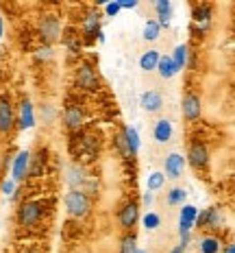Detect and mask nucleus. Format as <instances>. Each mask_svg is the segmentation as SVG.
<instances>
[{"mask_svg":"<svg viewBox=\"0 0 235 253\" xmlns=\"http://www.w3.org/2000/svg\"><path fill=\"white\" fill-rule=\"evenodd\" d=\"M116 144L120 146L122 155H131V153H129V146H127V140H124V133H122V135H118V138H116Z\"/></svg>","mask_w":235,"mask_h":253,"instance_id":"obj_33","label":"nucleus"},{"mask_svg":"<svg viewBox=\"0 0 235 253\" xmlns=\"http://www.w3.org/2000/svg\"><path fill=\"white\" fill-rule=\"evenodd\" d=\"M157 70H159V75L164 79H172L176 72H179V70H176V66H174V61H172V57H161Z\"/></svg>","mask_w":235,"mask_h":253,"instance_id":"obj_21","label":"nucleus"},{"mask_svg":"<svg viewBox=\"0 0 235 253\" xmlns=\"http://www.w3.org/2000/svg\"><path fill=\"white\" fill-rule=\"evenodd\" d=\"M44 216V205L39 201H24L18 210V223L22 227H31Z\"/></svg>","mask_w":235,"mask_h":253,"instance_id":"obj_2","label":"nucleus"},{"mask_svg":"<svg viewBox=\"0 0 235 253\" xmlns=\"http://www.w3.org/2000/svg\"><path fill=\"white\" fill-rule=\"evenodd\" d=\"M198 225H202V227H218V225H220V214H218V210L216 208L205 210V212L198 216Z\"/></svg>","mask_w":235,"mask_h":253,"instance_id":"obj_19","label":"nucleus"},{"mask_svg":"<svg viewBox=\"0 0 235 253\" xmlns=\"http://www.w3.org/2000/svg\"><path fill=\"white\" fill-rule=\"evenodd\" d=\"M155 9H157V22L161 26H170V18H172V4L168 0H157L155 2Z\"/></svg>","mask_w":235,"mask_h":253,"instance_id":"obj_18","label":"nucleus"},{"mask_svg":"<svg viewBox=\"0 0 235 253\" xmlns=\"http://www.w3.org/2000/svg\"><path fill=\"white\" fill-rule=\"evenodd\" d=\"M37 59H52V48L50 46H44V48L37 50Z\"/></svg>","mask_w":235,"mask_h":253,"instance_id":"obj_34","label":"nucleus"},{"mask_svg":"<svg viewBox=\"0 0 235 253\" xmlns=\"http://www.w3.org/2000/svg\"><path fill=\"white\" fill-rule=\"evenodd\" d=\"M2 33H4V24H2V18H0V38H2Z\"/></svg>","mask_w":235,"mask_h":253,"instance_id":"obj_38","label":"nucleus"},{"mask_svg":"<svg viewBox=\"0 0 235 253\" xmlns=\"http://www.w3.org/2000/svg\"><path fill=\"white\" fill-rule=\"evenodd\" d=\"M137 218H139V208L135 203H127L122 210H120V216H118L120 225H122L124 229L133 227V225L137 223Z\"/></svg>","mask_w":235,"mask_h":253,"instance_id":"obj_11","label":"nucleus"},{"mask_svg":"<svg viewBox=\"0 0 235 253\" xmlns=\"http://www.w3.org/2000/svg\"><path fill=\"white\" fill-rule=\"evenodd\" d=\"M185 59H187V46H176L174 55H172V61H174L176 70H183V66H185Z\"/></svg>","mask_w":235,"mask_h":253,"instance_id":"obj_26","label":"nucleus"},{"mask_svg":"<svg viewBox=\"0 0 235 253\" xmlns=\"http://www.w3.org/2000/svg\"><path fill=\"white\" fill-rule=\"evenodd\" d=\"M66 210L70 216H74V218H83V216L90 214L92 210V201L90 197H87L83 190H70V192L66 194Z\"/></svg>","mask_w":235,"mask_h":253,"instance_id":"obj_1","label":"nucleus"},{"mask_svg":"<svg viewBox=\"0 0 235 253\" xmlns=\"http://www.w3.org/2000/svg\"><path fill=\"white\" fill-rule=\"evenodd\" d=\"M227 253H235V245H229L227 247Z\"/></svg>","mask_w":235,"mask_h":253,"instance_id":"obj_37","label":"nucleus"},{"mask_svg":"<svg viewBox=\"0 0 235 253\" xmlns=\"http://www.w3.org/2000/svg\"><path fill=\"white\" fill-rule=\"evenodd\" d=\"M183 168H185V160H183L179 153H170L166 157V177L179 179L183 175Z\"/></svg>","mask_w":235,"mask_h":253,"instance_id":"obj_10","label":"nucleus"},{"mask_svg":"<svg viewBox=\"0 0 235 253\" xmlns=\"http://www.w3.org/2000/svg\"><path fill=\"white\" fill-rule=\"evenodd\" d=\"M31 153L29 151H20L13 160V166H11V179L13 181H22V179L29 175V166H31Z\"/></svg>","mask_w":235,"mask_h":253,"instance_id":"obj_5","label":"nucleus"},{"mask_svg":"<svg viewBox=\"0 0 235 253\" xmlns=\"http://www.w3.org/2000/svg\"><path fill=\"white\" fill-rule=\"evenodd\" d=\"M201 251L202 253H218L220 251V242H218V238H202Z\"/></svg>","mask_w":235,"mask_h":253,"instance_id":"obj_28","label":"nucleus"},{"mask_svg":"<svg viewBox=\"0 0 235 253\" xmlns=\"http://www.w3.org/2000/svg\"><path fill=\"white\" fill-rule=\"evenodd\" d=\"M153 138L159 142V144H166V142H170V138H172V125H170V120H166V118L157 120V125H155V129H153Z\"/></svg>","mask_w":235,"mask_h":253,"instance_id":"obj_15","label":"nucleus"},{"mask_svg":"<svg viewBox=\"0 0 235 253\" xmlns=\"http://www.w3.org/2000/svg\"><path fill=\"white\" fill-rule=\"evenodd\" d=\"M13 126V112L7 96H0V133H9Z\"/></svg>","mask_w":235,"mask_h":253,"instance_id":"obj_9","label":"nucleus"},{"mask_svg":"<svg viewBox=\"0 0 235 253\" xmlns=\"http://www.w3.org/2000/svg\"><path fill=\"white\" fill-rule=\"evenodd\" d=\"M183 116L187 120H196L201 116V101H198L196 94H185V98H183Z\"/></svg>","mask_w":235,"mask_h":253,"instance_id":"obj_13","label":"nucleus"},{"mask_svg":"<svg viewBox=\"0 0 235 253\" xmlns=\"http://www.w3.org/2000/svg\"><path fill=\"white\" fill-rule=\"evenodd\" d=\"M159 225H161V218H159V216H157V214L148 212V214L144 216V227H146V229H150V231H153V229L159 227Z\"/></svg>","mask_w":235,"mask_h":253,"instance_id":"obj_29","label":"nucleus"},{"mask_svg":"<svg viewBox=\"0 0 235 253\" xmlns=\"http://www.w3.org/2000/svg\"><path fill=\"white\" fill-rule=\"evenodd\" d=\"M76 85L81 89H87V92H96L98 89V77L90 63H81L76 68Z\"/></svg>","mask_w":235,"mask_h":253,"instance_id":"obj_4","label":"nucleus"},{"mask_svg":"<svg viewBox=\"0 0 235 253\" xmlns=\"http://www.w3.org/2000/svg\"><path fill=\"white\" fill-rule=\"evenodd\" d=\"M185 197H187V192L183 188H172L168 192V203L170 205H179V203L185 201Z\"/></svg>","mask_w":235,"mask_h":253,"instance_id":"obj_27","label":"nucleus"},{"mask_svg":"<svg viewBox=\"0 0 235 253\" xmlns=\"http://www.w3.org/2000/svg\"><path fill=\"white\" fill-rule=\"evenodd\" d=\"M159 50H146L142 57H139V68H142L144 72H150V70H157V66H159Z\"/></svg>","mask_w":235,"mask_h":253,"instance_id":"obj_17","label":"nucleus"},{"mask_svg":"<svg viewBox=\"0 0 235 253\" xmlns=\"http://www.w3.org/2000/svg\"><path fill=\"white\" fill-rule=\"evenodd\" d=\"M150 201H153V197H150V192H148V194L144 197V203H146V205H150Z\"/></svg>","mask_w":235,"mask_h":253,"instance_id":"obj_36","label":"nucleus"},{"mask_svg":"<svg viewBox=\"0 0 235 253\" xmlns=\"http://www.w3.org/2000/svg\"><path fill=\"white\" fill-rule=\"evenodd\" d=\"M33 160H35V164L29 166V172H31V175H35V177H39L41 170H44V157L37 155V157H33Z\"/></svg>","mask_w":235,"mask_h":253,"instance_id":"obj_30","label":"nucleus"},{"mask_svg":"<svg viewBox=\"0 0 235 253\" xmlns=\"http://www.w3.org/2000/svg\"><path fill=\"white\" fill-rule=\"evenodd\" d=\"M120 11H122V7H120L118 0H113V2H107L104 4V13L109 15V18H113V15H118Z\"/></svg>","mask_w":235,"mask_h":253,"instance_id":"obj_31","label":"nucleus"},{"mask_svg":"<svg viewBox=\"0 0 235 253\" xmlns=\"http://www.w3.org/2000/svg\"><path fill=\"white\" fill-rule=\"evenodd\" d=\"M35 126V112H33V103L29 98H24L20 105V129H31Z\"/></svg>","mask_w":235,"mask_h":253,"instance_id":"obj_14","label":"nucleus"},{"mask_svg":"<svg viewBox=\"0 0 235 253\" xmlns=\"http://www.w3.org/2000/svg\"><path fill=\"white\" fill-rule=\"evenodd\" d=\"M139 105H142L144 112H159L161 105H164V96H161V92H157V89H148V92L142 94V98H139Z\"/></svg>","mask_w":235,"mask_h":253,"instance_id":"obj_7","label":"nucleus"},{"mask_svg":"<svg viewBox=\"0 0 235 253\" xmlns=\"http://www.w3.org/2000/svg\"><path fill=\"white\" fill-rule=\"evenodd\" d=\"M137 236L135 234H127L120 240V253H137Z\"/></svg>","mask_w":235,"mask_h":253,"instance_id":"obj_23","label":"nucleus"},{"mask_svg":"<svg viewBox=\"0 0 235 253\" xmlns=\"http://www.w3.org/2000/svg\"><path fill=\"white\" fill-rule=\"evenodd\" d=\"M187 162L192 164V168H205L209 162V151L202 142H194L190 146V153H187Z\"/></svg>","mask_w":235,"mask_h":253,"instance_id":"obj_6","label":"nucleus"},{"mask_svg":"<svg viewBox=\"0 0 235 253\" xmlns=\"http://www.w3.org/2000/svg\"><path fill=\"white\" fill-rule=\"evenodd\" d=\"M2 192L7 194V197H13L15 194V181L13 179H4L2 181Z\"/></svg>","mask_w":235,"mask_h":253,"instance_id":"obj_32","label":"nucleus"},{"mask_svg":"<svg viewBox=\"0 0 235 253\" xmlns=\"http://www.w3.org/2000/svg\"><path fill=\"white\" fill-rule=\"evenodd\" d=\"M64 120H66V126H67V129L74 131V129H78V126H83L85 114H83V109L78 107V105H70V107H66Z\"/></svg>","mask_w":235,"mask_h":253,"instance_id":"obj_12","label":"nucleus"},{"mask_svg":"<svg viewBox=\"0 0 235 253\" xmlns=\"http://www.w3.org/2000/svg\"><path fill=\"white\" fill-rule=\"evenodd\" d=\"M83 33L90 35V38H98V35L102 33L101 29V15L98 13H87V18L83 20Z\"/></svg>","mask_w":235,"mask_h":253,"instance_id":"obj_16","label":"nucleus"},{"mask_svg":"<svg viewBox=\"0 0 235 253\" xmlns=\"http://www.w3.org/2000/svg\"><path fill=\"white\" fill-rule=\"evenodd\" d=\"M137 253H146V251H137Z\"/></svg>","mask_w":235,"mask_h":253,"instance_id":"obj_39","label":"nucleus"},{"mask_svg":"<svg viewBox=\"0 0 235 253\" xmlns=\"http://www.w3.org/2000/svg\"><path fill=\"white\" fill-rule=\"evenodd\" d=\"M198 220V210L194 205H185V208L181 210V218H179V231L181 236L190 234V229L194 227V223Z\"/></svg>","mask_w":235,"mask_h":253,"instance_id":"obj_8","label":"nucleus"},{"mask_svg":"<svg viewBox=\"0 0 235 253\" xmlns=\"http://www.w3.org/2000/svg\"><path fill=\"white\" fill-rule=\"evenodd\" d=\"M192 18H194L196 22H201L202 29H207L209 20H211V9L205 7V4H196V7L192 9Z\"/></svg>","mask_w":235,"mask_h":253,"instance_id":"obj_22","label":"nucleus"},{"mask_svg":"<svg viewBox=\"0 0 235 253\" xmlns=\"http://www.w3.org/2000/svg\"><path fill=\"white\" fill-rule=\"evenodd\" d=\"M159 33H161V24L157 22V20H148V22L144 24V40L146 42H155L159 38Z\"/></svg>","mask_w":235,"mask_h":253,"instance_id":"obj_24","label":"nucleus"},{"mask_svg":"<svg viewBox=\"0 0 235 253\" xmlns=\"http://www.w3.org/2000/svg\"><path fill=\"white\" fill-rule=\"evenodd\" d=\"M118 2H120L122 9H135L137 7V0H118Z\"/></svg>","mask_w":235,"mask_h":253,"instance_id":"obj_35","label":"nucleus"},{"mask_svg":"<svg viewBox=\"0 0 235 253\" xmlns=\"http://www.w3.org/2000/svg\"><path fill=\"white\" fill-rule=\"evenodd\" d=\"M39 38L46 46H52L61 38V24L55 15H44L39 22Z\"/></svg>","mask_w":235,"mask_h":253,"instance_id":"obj_3","label":"nucleus"},{"mask_svg":"<svg viewBox=\"0 0 235 253\" xmlns=\"http://www.w3.org/2000/svg\"><path fill=\"white\" fill-rule=\"evenodd\" d=\"M166 183V172H153V175L148 177V181H146V186H148L150 192H155V190H161Z\"/></svg>","mask_w":235,"mask_h":253,"instance_id":"obj_25","label":"nucleus"},{"mask_svg":"<svg viewBox=\"0 0 235 253\" xmlns=\"http://www.w3.org/2000/svg\"><path fill=\"white\" fill-rule=\"evenodd\" d=\"M124 140H127V146H129V153L135 155L139 151V133L135 126H127L124 129Z\"/></svg>","mask_w":235,"mask_h":253,"instance_id":"obj_20","label":"nucleus"}]
</instances>
